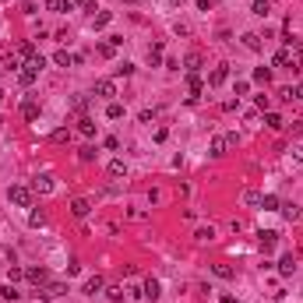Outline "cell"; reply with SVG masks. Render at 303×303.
Wrapping results in <instances>:
<instances>
[{
	"mask_svg": "<svg viewBox=\"0 0 303 303\" xmlns=\"http://www.w3.org/2000/svg\"><path fill=\"white\" fill-rule=\"evenodd\" d=\"M148 64H152V67L162 64V42H152V46H148Z\"/></svg>",
	"mask_w": 303,
	"mask_h": 303,
	"instance_id": "obj_17",
	"label": "cell"
},
{
	"mask_svg": "<svg viewBox=\"0 0 303 303\" xmlns=\"http://www.w3.org/2000/svg\"><path fill=\"white\" fill-rule=\"evenodd\" d=\"M0 74H4V67H0Z\"/></svg>",
	"mask_w": 303,
	"mask_h": 303,
	"instance_id": "obj_50",
	"label": "cell"
},
{
	"mask_svg": "<svg viewBox=\"0 0 303 303\" xmlns=\"http://www.w3.org/2000/svg\"><path fill=\"white\" fill-rule=\"evenodd\" d=\"M78 131L85 134V138H92V134H95V120H92V116H81V120H78Z\"/></svg>",
	"mask_w": 303,
	"mask_h": 303,
	"instance_id": "obj_24",
	"label": "cell"
},
{
	"mask_svg": "<svg viewBox=\"0 0 303 303\" xmlns=\"http://www.w3.org/2000/svg\"><path fill=\"white\" fill-rule=\"evenodd\" d=\"M211 275H219V279H233L236 271H233L229 265H211Z\"/></svg>",
	"mask_w": 303,
	"mask_h": 303,
	"instance_id": "obj_30",
	"label": "cell"
},
{
	"mask_svg": "<svg viewBox=\"0 0 303 303\" xmlns=\"http://www.w3.org/2000/svg\"><path fill=\"white\" fill-rule=\"evenodd\" d=\"M155 116H159V110H141V113H138V120H141V124H152Z\"/></svg>",
	"mask_w": 303,
	"mask_h": 303,
	"instance_id": "obj_41",
	"label": "cell"
},
{
	"mask_svg": "<svg viewBox=\"0 0 303 303\" xmlns=\"http://www.w3.org/2000/svg\"><path fill=\"white\" fill-rule=\"evenodd\" d=\"M0 296H4V300H18L21 293L14 289V282H7V285H0Z\"/></svg>",
	"mask_w": 303,
	"mask_h": 303,
	"instance_id": "obj_32",
	"label": "cell"
},
{
	"mask_svg": "<svg viewBox=\"0 0 303 303\" xmlns=\"http://www.w3.org/2000/svg\"><path fill=\"white\" fill-rule=\"evenodd\" d=\"M184 67H187V74H198V71H201V53H187Z\"/></svg>",
	"mask_w": 303,
	"mask_h": 303,
	"instance_id": "obj_20",
	"label": "cell"
},
{
	"mask_svg": "<svg viewBox=\"0 0 303 303\" xmlns=\"http://www.w3.org/2000/svg\"><path fill=\"white\" fill-rule=\"evenodd\" d=\"M32 187H36L39 194H50V190H53V176H50V173H42V176H36V184H32Z\"/></svg>",
	"mask_w": 303,
	"mask_h": 303,
	"instance_id": "obj_16",
	"label": "cell"
},
{
	"mask_svg": "<svg viewBox=\"0 0 303 303\" xmlns=\"http://www.w3.org/2000/svg\"><path fill=\"white\" fill-rule=\"evenodd\" d=\"M0 127H4V116H0Z\"/></svg>",
	"mask_w": 303,
	"mask_h": 303,
	"instance_id": "obj_48",
	"label": "cell"
},
{
	"mask_svg": "<svg viewBox=\"0 0 303 303\" xmlns=\"http://www.w3.org/2000/svg\"><path fill=\"white\" fill-rule=\"evenodd\" d=\"M106 296H110L113 303H120V300L127 296V289H120V285H113V289H106Z\"/></svg>",
	"mask_w": 303,
	"mask_h": 303,
	"instance_id": "obj_38",
	"label": "cell"
},
{
	"mask_svg": "<svg viewBox=\"0 0 303 303\" xmlns=\"http://www.w3.org/2000/svg\"><path fill=\"white\" fill-rule=\"evenodd\" d=\"M46 11H57V14H64V11H71V0H46Z\"/></svg>",
	"mask_w": 303,
	"mask_h": 303,
	"instance_id": "obj_29",
	"label": "cell"
},
{
	"mask_svg": "<svg viewBox=\"0 0 303 303\" xmlns=\"http://www.w3.org/2000/svg\"><path fill=\"white\" fill-rule=\"evenodd\" d=\"M215 236H219V233H215V226H201V229L194 233V240H198V244H211Z\"/></svg>",
	"mask_w": 303,
	"mask_h": 303,
	"instance_id": "obj_12",
	"label": "cell"
},
{
	"mask_svg": "<svg viewBox=\"0 0 303 303\" xmlns=\"http://www.w3.org/2000/svg\"><path fill=\"white\" fill-rule=\"evenodd\" d=\"M261 208H265V211H275V208H279V198H275V194H265V198H261Z\"/></svg>",
	"mask_w": 303,
	"mask_h": 303,
	"instance_id": "obj_36",
	"label": "cell"
},
{
	"mask_svg": "<svg viewBox=\"0 0 303 303\" xmlns=\"http://www.w3.org/2000/svg\"><path fill=\"white\" fill-rule=\"evenodd\" d=\"M244 205L257 208V205H261V194H257V190H244Z\"/></svg>",
	"mask_w": 303,
	"mask_h": 303,
	"instance_id": "obj_35",
	"label": "cell"
},
{
	"mask_svg": "<svg viewBox=\"0 0 303 303\" xmlns=\"http://www.w3.org/2000/svg\"><path fill=\"white\" fill-rule=\"evenodd\" d=\"M293 64H296V53H293L289 46H282V50L275 53V67H289V71H293Z\"/></svg>",
	"mask_w": 303,
	"mask_h": 303,
	"instance_id": "obj_7",
	"label": "cell"
},
{
	"mask_svg": "<svg viewBox=\"0 0 303 303\" xmlns=\"http://www.w3.org/2000/svg\"><path fill=\"white\" fill-rule=\"evenodd\" d=\"M7 198H11V205H18V208H32V190L21 187V184H14L7 190Z\"/></svg>",
	"mask_w": 303,
	"mask_h": 303,
	"instance_id": "obj_1",
	"label": "cell"
},
{
	"mask_svg": "<svg viewBox=\"0 0 303 303\" xmlns=\"http://www.w3.org/2000/svg\"><path fill=\"white\" fill-rule=\"evenodd\" d=\"M106 116H110V120H120V116H124V102H110V106H106Z\"/></svg>",
	"mask_w": 303,
	"mask_h": 303,
	"instance_id": "obj_27",
	"label": "cell"
},
{
	"mask_svg": "<svg viewBox=\"0 0 303 303\" xmlns=\"http://www.w3.org/2000/svg\"><path fill=\"white\" fill-rule=\"evenodd\" d=\"M81 7L85 11H95V0H81Z\"/></svg>",
	"mask_w": 303,
	"mask_h": 303,
	"instance_id": "obj_46",
	"label": "cell"
},
{
	"mask_svg": "<svg viewBox=\"0 0 303 303\" xmlns=\"http://www.w3.org/2000/svg\"><path fill=\"white\" fill-rule=\"evenodd\" d=\"M28 226H32V229H42V226H46V211H28Z\"/></svg>",
	"mask_w": 303,
	"mask_h": 303,
	"instance_id": "obj_23",
	"label": "cell"
},
{
	"mask_svg": "<svg viewBox=\"0 0 303 303\" xmlns=\"http://www.w3.org/2000/svg\"><path fill=\"white\" fill-rule=\"evenodd\" d=\"M265 127H268V131H282V127H285V120H282L279 113H268V116H265Z\"/></svg>",
	"mask_w": 303,
	"mask_h": 303,
	"instance_id": "obj_25",
	"label": "cell"
},
{
	"mask_svg": "<svg viewBox=\"0 0 303 303\" xmlns=\"http://www.w3.org/2000/svg\"><path fill=\"white\" fill-rule=\"evenodd\" d=\"M275 244H279V233H271V229H268V233H261V250H265V254H268V250H275Z\"/></svg>",
	"mask_w": 303,
	"mask_h": 303,
	"instance_id": "obj_22",
	"label": "cell"
},
{
	"mask_svg": "<svg viewBox=\"0 0 303 303\" xmlns=\"http://www.w3.org/2000/svg\"><path fill=\"white\" fill-rule=\"evenodd\" d=\"M293 99H303V85H296V88H293Z\"/></svg>",
	"mask_w": 303,
	"mask_h": 303,
	"instance_id": "obj_47",
	"label": "cell"
},
{
	"mask_svg": "<svg viewBox=\"0 0 303 303\" xmlns=\"http://www.w3.org/2000/svg\"><path fill=\"white\" fill-rule=\"evenodd\" d=\"M88 211H92V201H88V198H74V201H71V215H74V219H85Z\"/></svg>",
	"mask_w": 303,
	"mask_h": 303,
	"instance_id": "obj_6",
	"label": "cell"
},
{
	"mask_svg": "<svg viewBox=\"0 0 303 303\" xmlns=\"http://www.w3.org/2000/svg\"><path fill=\"white\" fill-rule=\"evenodd\" d=\"M78 159H81V162H92V159H95V148H92V145H85V148L78 152Z\"/></svg>",
	"mask_w": 303,
	"mask_h": 303,
	"instance_id": "obj_40",
	"label": "cell"
},
{
	"mask_svg": "<svg viewBox=\"0 0 303 303\" xmlns=\"http://www.w3.org/2000/svg\"><path fill=\"white\" fill-rule=\"evenodd\" d=\"M36 78H39V71H36V67H28V64H25V67H21V71H18V81H21V85H25V88H28V85H32V81H36Z\"/></svg>",
	"mask_w": 303,
	"mask_h": 303,
	"instance_id": "obj_15",
	"label": "cell"
},
{
	"mask_svg": "<svg viewBox=\"0 0 303 303\" xmlns=\"http://www.w3.org/2000/svg\"><path fill=\"white\" fill-rule=\"evenodd\" d=\"M50 141H53V145H64V141H71V131H67V127H57V131L50 134Z\"/></svg>",
	"mask_w": 303,
	"mask_h": 303,
	"instance_id": "obj_28",
	"label": "cell"
},
{
	"mask_svg": "<svg viewBox=\"0 0 303 303\" xmlns=\"http://www.w3.org/2000/svg\"><path fill=\"white\" fill-rule=\"evenodd\" d=\"M25 279L32 282V285H39V289H42L50 275H46V268H42V265H32V268H25Z\"/></svg>",
	"mask_w": 303,
	"mask_h": 303,
	"instance_id": "obj_4",
	"label": "cell"
},
{
	"mask_svg": "<svg viewBox=\"0 0 303 303\" xmlns=\"http://www.w3.org/2000/svg\"><path fill=\"white\" fill-rule=\"evenodd\" d=\"M53 60H57L60 67H71V64H78V57H74V53H67V50H57V53H53Z\"/></svg>",
	"mask_w": 303,
	"mask_h": 303,
	"instance_id": "obj_18",
	"label": "cell"
},
{
	"mask_svg": "<svg viewBox=\"0 0 303 303\" xmlns=\"http://www.w3.org/2000/svg\"><path fill=\"white\" fill-rule=\"evenodd\" d=\"M236 145V134H219V138H211V155H226Z\"/></svg>",
	"mask_w": 303,
	"mask_h": 303,
	"instance_id": "obj_2",
	"label": "cell"
},
{
	"mask_svg": "<svg viewBox=\"0 0 303 303\" xmlns=\"http://www.w3.org/2000/svg\"><path fill=\"white\" fill-rule=\"evenodd\" d=\"M113 71H116V78H127V74H134V64H127V60H124V64H116Z\"/></svg>",
	"mask_w": 303,
	"mask_h": 303,
	"instance_id": "obj_37",
	"label": "cell"
},
{
	"mask_svg": "<svg viewBox=\"0 0 303 303\" xmlns=\"http://www.w3.org/2000/svg\"><path fill=\"white\" fill-rule=\"evenodd\" d=\"M282 215L285 219H300V208L296 205H282Z\"/></svg>",
	"mask_w": 303,
	"mask_h": 303,
	"instance_id": "obj_42",
	"label": "cell"
},
{
	"mask_svg": "<svg viewBox=\"0 0 303 303\" xmlns=\"http://www.w3.org/2000/svg\"><path fill=\"white\" fill-rule=\"evenodd\" d=\"M279 271H282V275H293V271H296L293 254H282V257H279Z\"/></svg>",
	"mask_w": 303,
	"mask_h": 303,
	"instance_id": "obj_19",
	"label": "cell"
},
{
	"mask_svg": "<svg viewBox=\"0 0 303 303\" xmlns=\"http://www.w3.org/2000/svg\"><path fill=\"white\" fill-rule=\"evenodd\" d=\"M113 53H116L113 42H99V57H113Z\"/></svg>",
	"mask_w": 303,
	"mask_h": 303,
	"instance_id": "obj_43",
	"label": "cell"
},
{
	"mask_svg": "<svg viewBox=\"0 0 303 303\" xmlns=\"http://www.w3.org/2000/svg\"><path fill=\"white\" fill-rule=\"evenodd\" d=\"M18 57H21V60H32V57H36V46H32V42H21V46H18Z\"/></svg>",
	"mask_w": 303,
	"mask_h": 303,
	"instance_id": "obj_34",
	"label": "cell"
},
{
	"mask_svg": "<svg viewBox=\"0 0 303 303\" xmlns=\"http://www.w3.org/2000/svg\"><path fill=\"white\" fill-rule=\"evenodd\" d=\"M187 102H198V95L205 92V81H201V74H187Z\"/></svg>",
	"mask_w": 303,
	"mask_h": 303,
	"instance_id": "obj_3",
	"label": "cell"
},
{
	"mask_svg": "<svg viewBox=\"0 0 303 303\" xmlns=\"http://www.w3.org/2000/svg\"><path fill=\"white\" fill-rule=\"evenodd\" d=\"M219 303H236V296H233V293H222V296H219Z\"/></svg>",
	"mask_w": 303,
	"mask_h": 303,
	"instance_id": "obj_45",
	"label": "cell"
},
{
	"mask_svg": "<svg viewBox=\"0 0 303 303\" xmlns=\"http://www.w3.org/2000/svg\"><path fill=\"white\" fill-rule=\"evenodd\" d=\"M127 4H138V0H127Z\"/></svg>",
	"mask_w": 303,
	"mask_h": 303,
	"instance_id": "obj_49",
	"label": "cell"
},
{
	"mask_svg": "<svg viewBox=\"0 0 303 303\" xmlns=\"http://www.w3.org/2000/svg\"><path fill=\"white\" fill-rule=\"evenodd\" d=\"M21 116L36 124V120H39V102H36V99H25V102H21Z\"/></svg>",
	"mask_w": 303,
	"mask_h": 303,
	"instance_id": "obj_10",
	"label": "cell"
},
{
	"mask_svg": "<svg viewBox=\"0 0 303 303\" xmlns=\"http://www.w3.org/2000/svg\"><path fill=\"white\" fill-rule=\"evenodd\" d=\"M102 289H106V279H102V275H92V279L85 282V296H95V293H102Z\"/></svg>",
	"mask_w": 303,
	"mask_h": 303,
	"instance_id": "obj_11",
	"label": "cell"
},
{
	"mask_svg": "<svg viewBox=\"0 0 303 303\" xmlns=\"http://www.w3.org/2000/svg\"><path fill=\"white\" fill-rule=\"evenodd\" d=\"M226 78H229V67H226V64H219L215 71L208 74V85H211V88H219V85H226Z\"/></svg>",
	"mask_w": 303,
	"mask_h": 303,
	"instance_id": "obj_9",
	"label": "cell"
},
{
	"mask_svg": "<svg viewBox=\"0 0 303 303\" xmlns=\"http://www.w3.org/2000/svg\"><path fill=\"white\" fill-rule=\"evenodd\" d=\"M95 95H99V99H110V102H113V95H116V85H113L110 78L95 81Z\"/></svg>",
	"mask_w": 303,
	"mask_h": 303,
	"instance_id": "obj_8",
	"label": "cell"
},
{
	"mask_svg": "<svg viewBox=\"0 0 303 303\" xmlns=\"http://www.w3.org/2000/svg\"><path fill=\"white\" fill-rule=\"evenodd\" d=\"M244 46H247V50H254V53H261V50H265V42H261V36H257V32H247V36H244Z\"/></svg>",
	"mask_w": 303,
	"mask_h": 303,
	"instance_id": "obj_14",
	"label": "cell"
},
{
	"mask_svg": "<svg viewBox=\"0 0 303 303\" xmlns=\"http://www.w3.org/2000/svg\"><path fill=\"white\" fill-rule=\"evenodd\" d=\"M106 173L116 176V180H120V176H127V162H124V159H113L110 166H106Z\"/></svg>",
	"mask_w": 303,
	"mask_h": 303,
	"instance_id": "obj_13",
	"label": "cell"
},
{
	"mask_svg": "<svg viewBox=\"0 0 303 303\" xmlns=\"http://www.w3.org/2000/svg\"><path fill=\"white\" fill-rule=\"evenodd\" d=\"M250 11L257 14V18H268V11H271V4H268V0H254V4H250Z\"/></svg>",
	"mask_w": 303,
	"mask_h": 303,
	"instance_id": "obj_26",
	"label": "cell"
},
{
	"mask_svg": "<svg viewBox=\"0 0 303 303\" xmlns=\"http://www.w3.org/2000/svg\"><path fill=\"white\" fill-rule=\"evenodd\" d=\"M145 296H148V300H159V296H162L159 279H148V282H145Z\"/></svg>",
	"mask_w": 303,
	"mask_h": 303,
	"instance_id": "obj_21",
	"label": "cell"
},
{
	"mask_svg": "<svg viewBox=\"0 0 303 303\" xmlns=\"http://www.w3.org/2000/svg\"><path fill=\"white\" fill-rule=\"evenodd\" d=\"M102 145H106V148H110V152H116V148H120V141H116V138H113V134H110V138H106V141H102Z\"/></svg>",
	"mask_w": 303,
	"mask_h": 303,
	"instance_id": "obj_44",
	"label": "cell"
},
{
	"mask_svg": "<svg viewBox=\"0 0 303 303\" xmlns=\"http://www.w3.org/2000/svg\"><path fill=\"white\" fill-rule=\"evenodd\" d=\"M25 64H28V67H36V71H42V67H46V57H42V53H36L32 60H25Z\"/></svg>",
	"mask_w": 303,
	"mask_h": 303,
	"instance_id": "obj_39",
	"label": "cell"
},
{
	"mask_svg": "<svg viewBox=\"0 0 303 303\" xmlns=\"http://www.w3.org/2000/svg\"><path fill=\"white\" fill-rule=\"evenodd\" d=\"M110 21H113V14H110V11H99L95 18H92V25H95V28H106Z\"/></svg>",
	"mask_w": 303,
	"mask_h": 303,
	"instance_id": "obj_31",
	"label": "cell"
},
{
	"mask_svg": "<svg viewBox=\"0 0 303 303\" xmlns=\"http://www.w3.org/2000/svg\"><path fill=\"white\" fill-rule=\"evenodd\" d=\"M64 293H67V285H64V282H46V285L39 289V296H42V300H57V296H64Z\"/></svg>",
	"mask_w": 303,
	"mask_h": 303,
	"instance_id": "obj_5",
	"label": "cell"
},
{
	"mask_svg": "<svg viewBox=\"0 0 303 303\" xmlns=\"http://www.w3.org/2000/svg\"><path fill=\"white\" fill-rule=\"evenodd\" d=\"M0 99H4V92H0Z\"/></svg>",
	"mask_w": 303,
	"mask_h": 303,
	"instance_id": "obj_51",
	"label": "cell"
},
{
	"mask_svg": "<svg viewBox=\"0 0 303 303\" xmlns=\"http://www.w3.org/2000/svg\"><path fill=\"white\" fill-rule=\"evenodd\" d=\"M254 81H271V67H254Z\"/></svg>",
	"mask_w": 303,
	"mask_h": 303,
	"instance_id": "obj_33",
	"label": "cell"
}]
</instances>
